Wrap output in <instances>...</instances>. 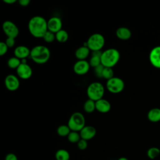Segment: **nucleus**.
<instances>
[{"mask_svg": "<svg viewBox=\"0 0 160 160\" xmlns=\"http://www.w3.org/2000/svg\"><path fill=\"white\" fill-rule=\"evenodd\" d=\"M28 30L33 37L42 38L48 31V21L40 16H33L29 21Z\"/></svg>", "mask_w": 160, "mask_h": 160, "instance_id": "obj_1", "label": "nucleus"}, {"mask_svg": "<svg viewBox=\"0 0 160 160\" xmlns=\"http://www.w3.org/2000/svg\"><path fill=\"white\" fill-rule=\"evenodd\" d=\"M51 56L49 48L43 45H37L31 49L30 58L36 63L42 64L47 62Z\"/></svg>", "mask_w": 160, "mask_h": 160, "instance_id": "obj_2", "label": "nucleus"}, {"mask_svg": "<svg viewBox=\"0 0 160 160\" xmlns=\"http://www.w3.org/2000/svg\"><path fill=\"white\" fill-rule=\"evenodd\" d=\"M120 52L115 48L106 49L102 52L101 56V64L106 68H112L120 59Z\"/></svg>", "mask_w": 160, "mask_h": 160, "instance_id": "obj_3", "label": "nucleus"}, {"mask_svg": "<svg viewBox=\"0 0 160 160\" xmlns=\"http://www.w3.org/2000/svg\"><path fill=\"white\" fill-rule=\"evenodd\" d=\"M86 120L84 115L79 112H75L72 114L68 120V126L71 131L80 132L86 126Z\"/></svg>", "mask_w": 160, "mask_h": 160, "instance_id": "obj_4", "label": "nucleus"}, {"mask_svg": "<svg viewBox=\"0 0 160 160\" xmlns=\"http://www.w3.org/2000/svg\"><path fill=\"white\" fill-rule=\"evenodd\" d=\"M104 94V87L99 82H93L91 83L87 88V95L88 99L95 102L102 99Z\"/></svg>", "mask_w": 160, "mask_h": 160, "instance_id": "obj_5", "label": "nucleus"}, {"mask_svg": "<svg viewBox=\"0 0 160 160\" xmlns=\"http://www.w3.org/2000/svg\"><path fill=\"white\" fill-rule=\"evenodd\" d=\"M86 42L87 46L90 51H100L104 46L105 39L101 34L94 33L89 37Z\"/></svg>", "mask_w": 160, "mask_h": 160, "instance_id": "obj_6", "label": "nucleus"}, {"mask_svg": "<svg viewBox=\"0 0 160 160\" xmlns=\"http://www.w3.org/2000/svg\"><path fill=\"white\" fill-rule=\"evenodd\" d=\"M124 82L122 79L118 77H113L106 82V89L111 93H119L124 88Z\"/></svg>", "mask_w": 160, "mask_h": 160, "instance_id": "obj_7", "label": "nucleus"}, {"mask_svg": "<svg viewBox=\"0 0 160 160\" xmlns=\"http://www.w3.org/2000/svg\"><path fill=\"white\" fill-rule=\"evenodd\" d=\"M2 28L4 32L7 36V38L16 39L19 34V29L18 26L11 21H5L2 23Z\"/></svg>", "mask_w": 160, "mask_h": 160, "instance_id": "obj_8", "label": "nucleus"}, {"mask_svg": "<svg viewBox=\"0 0 160 160\" xmlns=\"http://www.w3.org/2000/svg\"><path fill=\"white\" fill-rule=\"evenodd\" d=\"M4 84L6 88L10 91H16L20 86V82L18 78L12 74L6 76L4 79Z\"/></svg>", "mask_w": 160, "mask_h": 160, "instance_id": "obj_9", "label": "nucleus"}, {"mask_svg": "<svg viewBox=\"0 0 160 160\" xmlns=\"http://www.w3.org/2000/svg\"><path fill=\"white\" fill-rule=\"evenodd\" d=\"M16 73L19 78L22 79H28L31 77L32 70L31 67L27 62H21L19 67L16 69Z\"/></svg>", "mask_w": 160, "mask_h": 160, "instance_id": "obj_10", "label": "nucleus"}, {"mask_svg": "<svg viewBox=\"0 0 160 160\" xmlns=\"http://www.w3.org/2000/svg\"><path fill=\"white\" fill-rule=\"evenodd\" d=\"M89 62L86 60H78L73 66V71L78 75H84L89 71Z\"/></svg>", "mask_w": 160, "mask_h": 160, "instance_id": "obj_11", "label": "nucleus"}, {"mask_svg": "<svg viewBox=\"0 0 160 160\" xmlns=\"http://www.w3.org/2000/svg\"><path fill=\"white\" fill-rule=\"evenodd\" d=\"M149 59L152 66L160 69V46H156L151 50Z\"/></svg>", "mask_w": 160, "mask_h": 160, "instance_id": "obj_12", "label": "nucleus"}, {"mask_svg": "<svg viewBox=\"0 0 160 160\" xmlns=\"http://www.w3.org/2000/svg\"><path fill=\"white\" fill-rule=\"evenodd\" d=\"M62 23L61 19L57 16H53L49 19L48 21V31L54 33H56L62 29Z\"/></svg>", "mask_w": 160, "mask_h": 160, "instance_id": "obj_13", "label": "nucleus"}, {"mask_svg": "<svg viewBox=\"0 0 160 160\" xmlns=\"http://www.w3.org/2000/svg\"><path fill=\"white\" fill-rule=\"evenodd\" d=\"M81 138L88 141L92 139L96 134V129L92 126H85L79 132Z\"/></svg>", "mask_w": 160, "mask_h": 160, "instance_id": "obj_14", "label": "nucleus"}, {"mask_svg": "<svg viewBox=\"0 0 160 160\" xmlns=\"http://www.w3.org/2000/svg\"><path fill=\"white\" fill-rule=\"evenodd\" d=\"M30 54L31 50L27 46L22 45L17 46L14 51V56L21 60L26 59L28 57L30 56Z\"/></svg>", "mask_w": 160, "mask_h": 160, "instance_id": "obj_15", "label": "nucleus"}, {"mask_svg": "<svg viewBox=\"0 0 160 160\" xmlns=\"http://www.w3.org/2000/svg\"><path fill=\"white\" fill-rule=\"evenodd\" d=\"M111 108V103L105 99H101L96 101V110L101 113L108 112Z\"/></svg>", "mask_w": 160, "mask_h": 160, "instance_id": "obj_16", "label": "nucleus"}, {"mask_svg": "<svg viewBox=\"0 0 160 160\" xmlns=\"http://www.w3.org/2000/svg\"><path fill=\"white\" fill-rule=\"evenodd\" d=\"M116 36L121 40H128L132 35L131 30L126 27H120L116 31Z\"/></svg>", "mask_w": 160, "mask_h": 160, "instance_id": "obj_17", "label": "nucleus"}, {"mask_svg": "<svg viewBox=\"0 0 160 160\" xmlns=\"http://www.w3.org/2000/svg\"><path fill=\"white\" fill-rule=\"evenodd\" d=\"M90 49L88 46H82L78 48L75 51V56L78 60H85L89 55Z\"/></svg>", "mask_w": 160, "mask_h": 160, "instance_id": "obj_18", "label": "nucleus"}, {"mask_svg": "<svg viewBox=\"0 0 160 160\" xmlns=\"http://www.w3.org/2000/svg\"><path fill=\"white\" fill-rule=\"evenodd\" d=\"M148 119L152 122L160 121V108H154L151 109L148 112Z\"/></svg>", "mask_w": 160, "mask_h": 160, "instance_id": "obj_19", "label": "nucleus"}, {"mask_svg": "<svg viewBox=\"0 0 160 160\" xmlns=\"http://www.w3.org/2000/svg\"><path fill=\"white\" fill-rule=\"evenodd\" d=\"M55 158L56 160H69L70 154L66 149H60L56 152Z\"/></svg>", "mask_w": 160, "mask_h": 160, "instance_id": "obj_20", "label": "nucleus"}, {"mask_svg": "<svg viewBox=\"0 0 160 160\" xmlns=\"http://www.w3.org/2000/svg\"><path fill=\"white\" fill-rule=\"evenodd\" d=\"M83 108L87 113H91L96 110V102L93 100L88 99L84 104Z\"/></svg>", "mask_w": 160, "mask_h": 160, "instance_id": "obj_21", "label": "nucleus"}, {"mask_svg": "<svg viewBox=\"0 0 160 160\" xmlns=\"http://www.w3.org/2000/svg\"><path fill=\"white\" fill-rule=\"evenodd\" d=\"M69 35L68 32L64 29H61L56 33V40L59 42H65L68 39Z\"/></svg>", "mask_w": 160, "mask_h": 160, "instance_id": "obj_22", "label": "nucleus"}, {"mask_svg": "<svg viewBox=\"0 0 160 160\" xmlns=\"http://www.w3.org/2000/svg\"><path fill=\"white\" fill-rule=\"evenodd\" d=\"M71 129L69 128V126L67 125H61L59 126L58 129H57V133L59 136L61 137H65V136H68L69 135V134L71 132Z\"/></svg>", "mask_w": 160, "mask_h": 160, "instance_id": "obj_23", "label": "nucleus"}, {"mask_svg": "<svg viewBox=\"0 0 160 160\" xmlns=\"http://www.w3.org/2000/svg\"><path fill=\"white\" fill-rule=\"evenodd\" d=\"M160 154V149L157 147H151L147 151V156L151 159H154Z\"/></svg>", "mask_w": 160, "mask_h": 160, "instance_id": "obj_24", "label": "nucleus"}, {"mask_svg": "<svg viewBox=\"0 0 160 160\" xmlns=\"http://www.w3.org/2000/svg\"><path fill=\"white\" fill-rule=\"evenodd\" d=\"M21 63V60L14 56L10 58L7 62L8 66L11 69H17Z\"/></svg>", "mask_w": 160, "mask_h": 160, "instance_id": "obj_25", "label": "nucleus"}, {"mask_svg": "<svg viewBox=\"0 0 160 160\" xmlns=\"http://www.w3.org/2000/svg\"><path fill=\"white\" fill-rule=\"evenodd\" d=\"M68 141L71 143H78L81 139L79 132L71 131L69 135L67 136Z\"/></svg>", "mask_w": 160, "mask_h": 160, "instance_id": "obj_26", "label": "nucleus"}, {"mask_svg": "<svg viewBox=\"0 0 160 160\" xmlns=\"http://www.w3.org/2000/svg\"><path fill=\"white\" fill-rule=\"evenodd\" d=\"M89 63L90 64V66L94 68H95L96 67L99 66L100 64H101V56L92 55Z\"/></svg>", "mask_w": 160, "mask_h": 160, "instance_id": "obj_27", "label": "nucleus"}, {"mask_svg": "<svg viewBox=\"0 0 160 160\" xmlns=\"http://www.w3.org/2000/svg\"><path fill=\"white\" fill-rule=\"evenodd\" d=\"M114 76V71L112 68H106L104 67L103 72H102V78L109 80L111 78H112Z\"/></svg>", "mask_w": 160, "mask_h": 160, "instance_id": "obj_28", "label": "nucleus"}, {"mask_svg": "<svg viewBox=\"0 0 160 160\" xmlns=\"http://www.w3.org/2000/svg\"><path fill=\"white\" fill-rule=\"evenodd\" d=\"M42 38L45 42L50 43L56 39V34L51 31H48Z\"/></svg>", "mask_w": 160, "mask_h": 160, "instance_id": "obj_29", "label": "nucleus"}, {"mask_svg": "<svg viewBox=\"0 0 160 160\" xmlns=\"http://www.w3.org/2000/svg\"><path fill=\"white\" fill-rule=\"evenodd\" d=\"M77 146L79 149L85 150L88 148V141L83 139H81L77 143Z\"/></svg>", "mask_w": 160, "mask_h": 160, "instance_id": "obj_30", "label": "nucleus"}, {"mask_svg": "<svg viewBox=\"0 0 160 160\" xmlns=\"http://www.w3.org/2000/svg\"><path fill=\"white\" fill-rule=\"evenodd\" d=\"M104 68V67L102 64H100L99 66H98L94 68V72L97 77L102 78V72H103Z\"/></svg>", "mask_w": 160, "mask_h": 160, "instance_id": "obj_31", "label": "nucleus"}, {"mask_svg": "<svg viewBox=\"0 0 160 160\" xmlns=\"http://www.w3.org/2000/svg\"><path fill=\"white\" fill-rule=\"evenodd\" d=\"M8 47L5 43V42H0V56H3L4 55L8 50Z\"/></svg>", "mask_w": 160, "mask_h": 160, "instance_id": "obj_32", "label": "nucleus"}, {"mask_svg": "<svg viewBox=\"0 0 160 160\" xmlns=\"http://www.w3.org/2000/svg\"><path fill=\"white\" fill-rule=\"evenodd\" d=\"M15 39L14 38H7L5 43L8 46V48H12L14 44H15Z\"/></svg>", "mask_w": 160, "mask_h": 160, "instance_id": "obj_33", "label": "nucleus"}, {"mask_svg": "<svg viewBox=\"0 0 160 160\" xmlns=\"http://www.w3.org/2000/svg\"><path fill=\"white\" fill-rule=\"evenodd\" d=\"M4 160H18V159L15 154L12 152H9L6 156Z\"/></svg>", "mask_w": 160, "mask_h": 160, "instance_id": "obj_34", "label": "nucleus"}, {"mask_svg": "<svg viewBox=\"0 0 160 160\" xmlns=\"http://www.w3.org/2000/svg\"><path fill=\"white\" fill-rule=\"evenodd\" d=\"M18 2H19V4H20V6H21L22 7L28 6L29 4V3L31 2L30 0H19Z\"/></svg>", "mask_w": 160, "mask_h": 160, "instance_id": "obj_35", "label": "nucleus"}, {"mask_svg": "<svg viewBox=\"0 0 160 160\" xmlns=\"http://www.w3.org/2000/svg\"><path fill=\"white\" fill-rule=\"evenodd\" d=\"M3 1H4V2L8 4H12L16 2V0H3Z\"/></svg>", "mask_w": 160, "mask_h": 160, "instance_id": "obj_36", "label": "nucleus"}, {"mask_svg": "<svg viewBox=\"0 0 160 160\" xmlns=\"http://www.w3.org/2000/svg\"><path fill=\"white\" fill-rule=\"evenodd\" d=\"M118 160H129V159L127 158H125V157H121Z\"/></svg>", "mask_w": 160, "mask_h": 160, "instance_id": "obj_37", "label": "nucleus"}]
</instances>
